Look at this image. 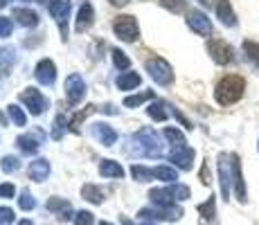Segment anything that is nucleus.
Masks as SVG:
<instances>
[{"label": "nucleus", "mask_w": 259, "mask_h": 225, "mask_svg": "<svg viewBox=\"0 0 259 225\" xmlns=\"http://www.w3.org/2000/svg\"><path fill=\"white\" fill-rule=\"evenodd\" d=\"M144 221H178L183 216L181 207H147L140 212Z\"/></svg>", "instance_id": "obj_6"}, {"label": "nucleus", "mask_w": 259, "mask_h": 225, "mask_svg": "<svg viewBox=\"0 0 259 225\" xmlns=\"http://www.w3.org/2000/svg\"><path fill=\"white\" fill-rule=\"evenodd\" d=\"M136 86H140V74L138 72H124L117 79V88H122V90H131Z\"/></svg>", "instance_id": "obj_21"}, {"label": "nucleus", "mask_w": 259, "mask_h": 225, "mask_svg": "<svg viewBox=\"0 0 259 225\" xmlns=\"http://www.w3.org/2000/svg\"><path fill=\"white\" fill-rule=\"evenodd\" d=\"M93 133H95V138H97L99 142H104L106 147H111V144L117 140V133L113 131L108 124H95V126H93Z\"/></svg>", "instance_id": "obj_15"}, {"label": "nucleus", "mask_w": 259, "mask_h": 225, "mask_svg": "<svg viewBox=\"0 0 259 225\" xmlns=\"http://www.w3.org/2000/svg\"><path fill=\"white\" fill-rule=\"evenodd\" d=\"M113 61H115L117 68H128V57H124V52H119V50H113Z\"/></svg>", "instance_id": "obj_34"}, {"label": "nucleus", "mask_w": 259, "mask_h": 225, "mask_svg": "<svg viewBox=\"0 0 259 225\" xmlns=\"http://www.w3.org/2000/svg\"><path fill=\"white\" fill-rule=\"evenodd\" d=\"M147 70H149V74H151L158 83H162V86H167V83L174 81V70H171V66H169L165 59H158V57L156 59H149V61H147Z\"/></svg>", "instance_id": "obj_5"}, {"label": "nucleus", "mask_w": 259, "mask_h": 225, "mask_svg": "<svg viewBox=\"0 0 259 225\" xmlns=\"http://www.w3.org/2000/svg\"><path fill=\"white\" fill-rule=\"evenodd\" d=\"M93 25V5L83 3L79 7V16H77V32H86L88 27Z\"/></svg>", "instance_id": "obj_16"}, {"label": "nucleus", "mask_w": 259, "mask_h": 225, "mask_svg": "<svg viewBox=\"0 0 259 225\" xmlns=\"http://www.w3.org/2000/svg\"><path fill=\"white\" fill-rule=\"evenodd\" d=\"M232 176H235V196L239 203H246L248 201V194H246V183H243V173H241V164H239V156H232Z\"/></svg>", "instance_id": "obj_10"}, {"label": "nucleus", "mask_w": 259, "mask_h": 225, "mask_svg": "<svg viewBox=\"0 0 259 225\" xmlns=\"http://www.w3.org/2000/svg\"><path fill=\"white\" fill-rule=\"evenodd\" d=\"M12 54L7 52V50H0V70H7L9 68V63H12Z\"/></svg>", "instance_id": "obj_40"}, {"label": "nucleus", "mask_w": 259, "mask_h": 225, "mask_svg": "<svg viewBox=\"0 0 259 225\" xmlns=\"http://www.w3.org/2000/svg\"><path fill=\"white\" fill-rule=\"evenodd\" d=\"M18 144H21V149L25 153H34L38 149V140L32 138V133H29V135H21V138H18Z\"/></svg>", "instance_id": "obj_26"}, {"label": "nucleus", "mask_w": 259, "mask_h": 225, "mask_svg": "<svg viewBox=\"0 0 259 225\" xmlns=\"http://www.w3.org/2000/svg\"><path fill=\"white\" fill-rule=\"evenodd\" d=\"M12 221H14V212H12V209H9V207H0V223L7 225Z\"/></svg>", "instance_id": "obj_38"}, {"label": "nucleus", "mask_w": 259, "mask_h": 225, "mask_svg": "<svg viewBox=\"0 0 259 225\" xmlns=\"http://www.w3.org/2000/svg\"><path fill=\"white\" fill-rule=\"evenodd\" d=\"M151 97H153V93H151V90H147V93H142V95H133V97H126V99H124V106L133 108V106H138V104L147 102V99H151Z\"/></svg>", "instance_id": "obj_30"}, {"label": "nucleus", "mask_w": 259, "mask_h": 225, "mask_svg": "<svg viewBox=\"0 0 259 225\" xmlns=\"http://www.w3.org/2000/svg\"><path fill=\"white\" fill-rule=\"evenodd\" d=\"M14 18H18L21 25H36L38 23V16L32 12V9H14Z\"/></svg>", "instance_id": "obj_23"}, {"label": "nucleus", "mask_w": 259, "mask_h": 225, "mask_svg": "<svg viewBox=\"0 0 259 225\" xmlns=\"http://www.w3.org/2000/svg\"><path fill=\"white\" fill-rule=\"evenodd\" d=\"M18 205H21V209H34V198L29 196V192H23L21 198H18Z\"/></svg>", "instance_id": "obj_35"}, {"label": "nucleus", "mask_w": 259, "mask_h": 225, "mask_svg": "<svg viewBox=\"0 0 259 225\" xmlns=\"http://www.w3.org/2000/svg\"><path fill=\"white\" fill-rule=\"evenodd\" d=\"M201 178L205 185H210V176H207V164H203V171H201Z\"/></svg>", "instance_id": "obj_41"}, {"label": "nucleus", "mask_w": 259, "mask_h": 225, "mask_svg": "<svg viewBox=\"0 0 259 225\" xmlns=\"http://www.w3.org/2000/svg\"><path fill=\"white\" fill-rule=\"evenodd\" d=\"M198 214H201L205 221H212V218H214V196L207 198L205 203L198 205Z\"/></svg>", "instance_id": "obj_29"}, {"label": "nucleus", "mask_w": 259, "mask_h": 225, "mask_svg": "<svg viewBox=\"0 0 259 225\" xmlns=\"http://www.w3.org/2000/svg\"><path fill=\"white\" fill-rule=\"evenodd\" d=\"M165 138L174 144V149H183V147H187V142H185V138H183V133H181V131H176V128H165Z\"/></svg>", "instance_id": "obj_25"}, {"label": "nucleus", "mask_w": 259, "mask_h": 225, "mask_svg": "<svg viewBox=\"0 0 259 225\" xmlns=\"http://www.w3.org/2000/svg\"><path fill=\"white\" fill-rule=\"evenodd\" d=\"M219 180H221L223 198L230 201V185L235 183V176H232V156H228V153L219 156Z\"/></svg>", "instance_id": "obj_2"}, {"label": "nucleus", "mask_w": 259, "mask_h": 225, "mask_svg": "<svg viewBox=\"0 0 259 225\" xmlns=\"http://www.w3.org/2000/svg\"><path fill=\"white\" fill-rule=\"evenodd\" d=\"M34 77L38 79V83H43V86H50V83L54 81V77H57V68H54V63L50 61V59H43V61L36 66V72H34Z\"/></svg>", "instance_id": "obj_12"}, {"label": "nucleus", "mask_w": 259, "mask_h": 225, "mask_svg": "<svg viewBox=\"0 0 259 225\" xmlns=\"http://www.w3.org/2000/svg\"><path fill=\"white\" fill-rule=\"evenodd\" d=\"M171 160H174V162H176L181 169H192V162H194V149H189V147L174 149V151H171Z\"/></svg>", "instance_id": "obj_14"}, {"label": "nucleus", "mask_w": 259, "mask_h": 225, "mask_svg": "<svg viewBox=\"0 0 259 225\" xmlns=\"http://www.w3.org/2000/svg\"><path fill=\"white\" fill-rule=\"evenodd\" d=\"M48 209H52V212H61L63 221H66V218H70V214H72L70 203H68V201H59V198H50V201H48Z\"/></svg>", "instance_id": "obj_20"}, {"label": "nucleus", "mask_w": 259, "mask_h": 225, "mask_svg": "<svg viewBox=\"0 0 259 225\" xmlns=\"http://www.w3.org/2000/svg\"><path fill=\"white\" fill-rule=\"evenodd\" d=\"M243 90H246V79L239 77V74H228L214 88V99L221 106H230L243 97Z\"/></svg>", "instance_id": "obj_1"}, {"label": "nucleus", "mask_w": 259, "mask_h": 225, "mask_svg": "<svg viewBox=\"0 0 259 225\" xmlns=\"http://www.w3.org/2000/svg\"><path fill=\"white\" fill-rule=\"evenodd\" d=\"M214 12H217V18L223 25H228V27L237 25L235 12H232V7H230V0H217V3H214Z\"/></svg>", "instance_id": "obj_13"}, {"label": "nucleus", "mask_w": 259, "mask_h": 225, "mask_svg": "<svg viewBox=\"0 0 259 225\" xmlns=\"http://www.w3.org/2000/svg\"><path fill=\"white\" fill-rule=\"evenodd\" d=\"M9 32H12V21L0 16V36H9Z\"/></svg>", "instance_id": "obj_39"}, {"label": "nucleus", "mask_w": 259, "mask_h": 225, "mask_svg": "<svg viewBox=\"0 0 259 225\" xmlns=\"http://www.w3.org/2000/svg\"><path fill=\"white\" fill-rule=\"evenodd\" d=\"M207 52H210L212 61L219 63V66H228V63L232 61V57H235L232 48L223 41V38H212V41H207Z\"/></svg>", "instance_id": "obj_4"}, {"label": "nucleus", "mask_w": 259, "mask_h": 225, "mask_svg": "<svg viewBox=\"0 0 259 225\" xmlns=\"http://www.w3.org/2000/svg\"><path fill=\"white\" fill-rule=\"evenodd\" d=\"M99 173L106 178H122L124 176V169L119 167L117 162H113V160H104L102 164H99Z\"/></svg>", "instance_id": "obj_18"}, {"label": "nucleus", "mask_w": 259, "mask_h": 225, "mask_svg": "<svg viewBox=\"0 0 259 225\" xmlns=\"http://www.w3.org/2000/svg\"><path fill=\"white\" fill-rule=\"evenodd\" d=\"M21 102L27 104V108L34 115L43 113V108H46V99H43V95L38 93L36 88H29V90H25V93H21Z\"/></svg>", "instance_id": "obj_11"}, {"label": "nucleus", "mask_w": 259, "mask_h": 225, "mask_svg": "<svg viewBox=\"0 0 259 225\" xmlns=\"http://www.w3.org/2000/svg\"><path fill=\"white\" fill-rule=\"evenodd\" d=\"M18 225H32V221H27V218H25V221H21Z\"/></svg>", "instance_id": "obj_43"}, {"label": "nucleus", "mask_w": 259, "mask_h": 225, "mask_svg": "<svg viewBox=\"0 0 259 225\" xmlns=\"http://www.w3.org/2000/svg\"><path fill=\"white\" fill-rule=\"evenodd\" d=\"M50 14L54 16V21L59 23V27H61V34L63 38H66V18L68 14H70V0H52L50 3Z\"/></svg>", "instance_id": "obj_9"}, {"label": "nucleus", "mask_w": 259, "mask_h": 225, "mask_svg": "<svg viewBox=\"0 0 259 225\" xmlns=\"http://www.w3.org/2000/svg\"><path fill=\"white\" fill-rule=\"evenodd\" d=\"M29 176H32V180H36V183H43L50 176V162L48 160H34L29 164Z\"/></svg>", "instance_id": "obj_17"}, {"label": "nucleus", "mask_w": 259, "mask_h": 225, "mask_svg": "<svg viewBox=\"0 0 259 225\" xmlns=\"http://www.w3.org/2000/svg\"><path fill=\"white\" fill-rule=\"evenodd\" d=\"M113 32L117 34L122 41H136L140 29H138V21L133 16H117L115 23H113Z\"/></svg>", "instance_id": "obj_3"}, {"label": "nucleus", "mask_w": 259, "mask_h": 225, "mask_svg": "<svg viewBox=\"0 0 259 225\" xmlns=\"http://www.w3.org/2000/svg\"><path fill=\"white\" fill-rule=\"evenodd\" d=\"M131 173H133V178H136V180H140V183H147V180H151V178H153V169L140 167V164H133Z\"/></svg>", "instance_id": "obj_28"}, {"label": "nucleus", "mask_w": 259, "mask_h": 225, "mask_svg": "<svg viewBox=\"0 0 259 225\" xmlns=\"http://www.w3.org/2000/svg\"><path fill=\"white\" fill-rule=\"evenodd\" d=\"M108 3H111V5H126L128 0H108Z\"/></svg>", "instance_id": "obj_42"}, {"label": "nucleus", "mask_w": 259, "mask_h": 225, "mask_svg": "<svg viewBox=\"0 0 259 225\" xmlns=\"http://www.w3.org/2000/svg\"><path fill=\"white\" fill-rule=\"evenodd\" d=\"M149 115H151L153 119H158V122H165L169 113L165 111V104L162 102H153L151 106H149Z\"/></svg>", "instance_id": "obj_27"}, {"label": "nucleus", "mask_w": 259, "mask_h": 225, "mask_svg": "<svg viewBox=\"0 0 259 225\" xmlns=\"http://www.w3.org/2000/svg\"><path fill=\"white\" fill-rule=\"evenodd\" d=\"M74 221H77V225H93V223H95V218H93V214H91V212H79Z\"/></svg>", "instance_id": "obj_36"}, {"label": "nucleus", "mask_w": 259, "mask_h": 225, "mask_svg": "<svg viewBox=\"0 0 259 225\" xmlns=\"http://www.w3.org/2000/svg\"><path fill=\"white\" fill-rule=\"evenodd\" d=\"M14 194H16V189H14L12 183L0 185V198H14Z\"/></svg>", "instance_id": "obj_37"}, {"label": "nucleus", "mask_w": 259, "mask_h": 225, "mask_svg": "<svg viewBox=\"0 0 259 225\" xmlns=\"http://www.w3.org/2000/svg\"><path fill=\"white\" fill-rule=\"evenodd\" d=\"M160 5L174 14H181L185 9V0H160Z\"/></svg>", "instance_id": "obj_31"}, {"label": "nucleus", "mask_w": 259, "mask_h": 225, "mask_svg": "<svg viewBox=\"0 0 259 225\" xmlns=\"http://www.w3.org/2000/svg\"><path fill=\"white\" fill-rule=\"evenodd\" d=\"M102 225H111V223H106V221H102Z\"/></svg>", "instance_id": "obj_44"}, {"label": "nucleus", "mask_w": 259, "mask_h": 225, "mask_svg": "<svg viewBox=\"0 0 259 225\" xmlns=\"http://www.w3.org/2000/svg\"><path fill=\"white\" fill-rule=\"evenodd\" d=\"M18 167H21L18 158H14V156H5L3 158V169H5V171H16Z\"/></svg>", "instance_id": "obj_33"}, {"label": "nucleus", "mask_w": 259, "mask_h": 225, "mask_svg": "<svg viewBox=\"0 0 259 225\" xmlns=\"http://www.w3.org/2000/svg\"><path fill=\"white\" fill-rule=\"evenodd\" d=\"M83 95H86V83H83L81 74H70V77L66 79V97L70 104H79L83 99Z\"/></svg>", "instance_id": "obj_8"}, {"label": "nucleus", "mask_w": 259, "mask_h": 225, "mask_svg": "<svg viewBox=\"0 0 259 225\" xmlns=\"http://www.w3.org/2000/svg\"><path fill=\"white\" fill-rule=\"evenodd\" d=\"M81 196L86 198V201H91L93 205H99L104 201V192L99 187H95V185H83V187H81Z\"/></svg>", "instance_id": "obj_19"}, {"label": "nucleus", "mask_w": 259, "mask_h": 225, "mask_svg": "<svg viewBox=\"0 0 259 225\" xmlns=\"http://www.w3.org/2000/svg\"><path fill=\"white\" fill-rule=\"evenodd\" d=\"M9 117H12L14 122L18 124V126H25V122H27V119H25V113L18 106H14V104L9 106Z\"/></svg>", "instance_id": "obj_32"}, {"label": "nucleus", "mask_w": 259, "mask_h": 225, "mask_svg": "<svg viewBox=\"0 0 259 225\" xmlns=\"http://www.w3.org/2000/svg\"><path fill=\"white\" fill-rule=\"evenodd\" d=\"M187 25H189V29H194V32L198 34V36H212V21L203 12H198V9L187 12Z\"/></svg>", "instance_id": "obj_7"}, {"label": "nucleus", "mask_w": 259, "mask_h": 225, "mask_svg": "<svg viewBox=\"0 0 259 225\" xmlns=\"http://www.w3.org/2000/svg\"><path fill=\"white\" fill-rule=\"evenodd\" d=\"M153 178L165 180V183H176V180H178V173H176V169H171V167H165V164H160V167L153 169Z\"/></svg>", "instance_id": "obj_22"}, {"label": "nucleus", "mask_w": 259, "mask_h": 225, "mask_svg": "<svg viewBox=\"0 0 259 225\" xmlns=\"http://www.w3.org/2000/svg\"><path fill=\"white\" fill-rule=\"evenodd\" d=\"M257 149H259V147H257Z\"/></svg>", "instance_id": "obj_45"}, {"label": "nucleus", "mask_w": 259, "mask_h": 225, "mask_svg": "<svg viewBox=\"0 0 259 225\" xmlns=\"http://www.w3.org/2000/svg\"><path fill=\"white\" fill-rule=\"evenodd\" d=\"M243 52H246L248 61L255 68H259V43L257 41H243Z\"/></svg>", "instance_id": "obj_24"}]
</instances>
